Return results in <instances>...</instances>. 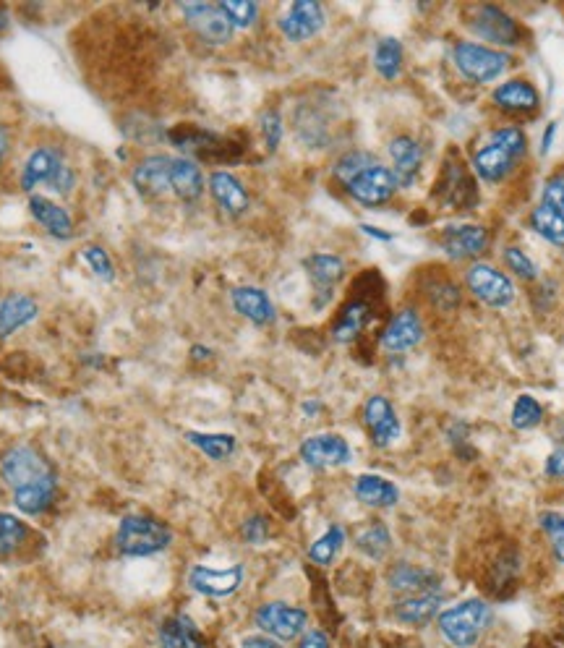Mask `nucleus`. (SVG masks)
<instances>
[{
  "instance_id": "bb28decb",
  "label": "nucleus",
  "mask_w": 564,
  "mask_h": 648,
  "mask_svg": "<svg viewBox=\"0 0 564 648\" xmlns=\"http://www.w3.org/2000/svg\"><path fill=\"white\" fill-rule=\"evenodd\" d=\"M29 210H32L34 220H37L50 236L61 238V241L74 238V220H71L68 212L63 210V207H58L55 202L45 199V196H32V199H29Z\"/></svg>"
},
{
  "instance_id": "6ab92c4d",
  "label": "nucleus",
  "mask_w": 564,
  "mask_h": 648,
  "mask_svg": "<svg viewBox=\"0 0 564 648\" xmlns=\"http://www.w3.org/2000/svg\"><path fill=\"white\" fill-rule=\"evenodd\" d=\"M390 157H392V176H395L397 186H413L421 173L423 165V149L413 136H395L390 142Z\"/></svg>"
},
{
  "instance_id": "c03bdc74",
  "label": "nucleus",
  "mask_w": 564,
  "mask_h": 648,
  "mask_svg": "<svg viewBox=\"0 0 564 648\" xmlns=\"http://www.w3.org/2000/svg\"><path fill=\"white\" fill-rule=\"evenodd\" d=\"M502 259H504V264H507V270L515 272V275L520 277V280H525V283H533V280L538 277L536 262H533V259L528 257L523 249H517V246H507L502 254Z\"/></svg>"
},
{
  "instance_id": "603ef678",
  "label": "nucleus",
  "mask_w": 564,
  "mask_h": 648,
  "mask_svg": "<svg viewBox=\"0 0 564 648\" xmlns=\"http://www.w3.org/2000/svg\"><path fill=\"white\" fill-rule=\"evenodd\" d=\"M544 471L551 479H564V450H557V453L549 455Z\"/></svg>"
},
{
  "instance_id": "9b49d317",
  "label": "nucleus",
  "mask_w": 564,
  "mask_h": 648,
  "mask_svg": "<svg viewBox=\"0 0 564 648\" xmlns=\"http://www.w3.org/2000/svg\"><path fill=\"white\" fill-rule=\"evenodd\" d=\"M186 21L194 27V32L207 40L209 45H225V42L233 40V24L225 14H222L220 6H212V3H183L181 6Z\"/></svg>"
},
{
  "instance_id": "3c124183",
  "label": "nucleus",
  "mask_w": 564,
  "mask_h": 648,
  "mask_svg": "<svg viewBox=\"0 0 564 648\" xmlns=\"http://www.w3.org/2000/svg\"><path fill=\"white\" fill-rule=\"evenodd\" d=\"M55 191H61V194H68V191L74 189V170L68 168V165H63L61 170H58V176L53 178V183H50Z\"/></svg>"
},
{
  "instance_id": "5701e85b",
  "label": "nucleus",
  "mask_w": 564,
  "mask_h": 648,
  "mask_svg": "<svg viewBox=\"0 0 564 648\" xmlns=\"http://www.w3.org/2000/svg\"><path fill=\"white\" fill-rule=\"evenodd\" d=\"M387 583H390L392 591H405V594H431V591H439V578L434 570L429 567H418L408 565V562H397L387 573Z\"/></svg>"
},
{
  "instance_id": "4be33fe9",
  "label": "nucleus",
  "mask_w": 564,
  "mask_h": 648,
  "mask_svg": "<svg viewBox=\"0 0 564 648\" xmlns=\"http://www.w3.org/2000/svg\"><path fill=\"white\" fill-rule=\"evenodd\" d=\"M170 160L173 157L165 155H152L144 157L131 173L134 189L141 196H160L165 191H170Z\"/></svg>"
},
{
  "instance_id": "7c9ffc66",
  "label": "nucleus",
  "mask_w": 564,
  "mask_h": 648,
  "mask_svg": "<svg viewBox=\"0 0 564 648\" xmlns=\"http://www.w3.org/2000/svg\"><path fill=\"white\" fill-rule=\"evenodd\" d=\"M371 319V304L366 298H353L343 311H340V317H337L335 327H332V338L337 343H350V340H356L358 335L363 332V327L369 324Z\"/></svg>"
},
{
  "instance_id": "de8ad7c7",
  "label": "nucleus",
  "mask_w": 564,
  "mask_h": 648,
  "mask_svg": "<svg viewBox=\"0 0 564 648\" xmlns=\"http://www.w3.org/2000/svg\"><path fill=\"white\" fill-rule=\"evenodd\" d=\"M259 123H262V136H264V144H267L269 152H275L277 147H280L282 142V118L277 110H264L262 118H259Z\"/></svg>"
},
{
  "instance_id": "423d86ee",
  "label": "nucleus",
  "mask_w": 564,
  "mask_h": 648,
  "mask_svg": "<svg viewBox=\"0 0 564 648\" xmlns=\"http://www.w3.org/2000/svg\"><path fill=\"white\" fill-rule=\"evenodd\" d=\"M452 61L457 71L473 84H491L512 66V58L504 50L478 45V42H457L452 48Z\"/></svg>"
},
{
  "instance_id": "20e7f679",
  "label": "nucleus",
  "mask_w": 564,
  "mask_h": 648,
  "mask_svg": "<svg viewBox=\"0 0 564 648\" xmlns=\"http://www.w3.org/2000/svg\"><path fill=\"white\" fill-rule=\"evenodd\" d=\"M491 617V609L486 601L468 599L460 601L457 607L447 609L439 615V630L452 646L470 648L476 646L481 633H484L486 622Z\"/></svg>"
},
{
  "instance_id": "f704fd0d",
  "label": "nucleus",
  "mask_w": 564,
  "mask_h": 648,
  "mask_svg": "<svg viewBox=\"0 0 564 648\" xmlns=\"http://www.w3.org/2000/svg\"><path fill=\"white\" fill-rule=\"evenodd\" d=\"M356 547L361 549L366 557H371V560H384L387 552L392 549V536L390 531H387V526L376 520V523L366 526L361 534L356 536Z\"/></svg>"
},
{
  "instance_id": "a18cd8bd",
  "label": "nucleus",
  "mask_w": 564,
  "mask_h": 648,
  "mask_svg": "<svg viewBox=\"0 0 564 648\" xmlns=\"http://www.w3.org/2000/svg\"><path fill=\"white\" fill-rule=\"evenodd\" d=\"M538 523H541L544 534L551 539V549H554L557 562L564 565V513H554V510L541 513L538 515Z\"/></svg>"
},
{
  "instance_id": "4c0bfd02",
  "label": "nucleus",
  "mask_w": 564,
  "mask_h": 648,
  "mask_svg": "<svg viewBox=\"0 0 564 648\" xmlns=\"http://www.w3.org/2000/svg\"><path fill=\"white\" fill-rule=\"evenodd\" d=\"M517 573H520V557H517V552L499 554L497 562L491 565L489 591L504 596V588H512V583L517 581Z\"/></svg>"
},
{
  "instance_id": "2eb2a0df",
  "label": "nucleus",
  "mask_w": 564,
  "mask_h": 648,
  "mask_svg": "<svg viewBox=\"0 0 564 648\" xmlns=\"http://www.w3.org/2000/svg\"><path fill=\"white\" fill-rule=\"evenodd\" d=\"M324 27V8L316 0H298L280 19L282 34L290 42H306Z\"/></svg>"
},
{
  "instance_id": "09e8293b",
  "label": "nucleus",
  "mask_w": 564,
  "mask_h": 648,
  "mask_svg": "<svg viewBox=\"0 0 564 648\" xmlns=\"http://www.w3.org/2000/svg\"><path fill=\"white\" fill-rule=\"evenodd\" d=\"M84 259H87V264L94 270V275L102 277V280H113V262H110L108 251L100 249V246H87L84 249Z\"/></svg>"
},
{
  "instance_id": "864d4df0",
  "label": "nucleus",
  "mask_w": 564,
  "mask_h": 648,
  "mask_svg": "<svg viewBox=\"0 0 564 648\" xmlns=\"http://www.w3.org/2000/svg\"><path fill=\"white\" fill-rule=\"evenodd\" d=\"M298 648H329V638L322 630H309V633L303 635V641Z\"/></svg>"
},
{
  "instance_id": "b1692460",
  "label": "nucleus",
  "mask_w": 564,
  "mask_h": 648,
  "mask_svg": "<svg viewBox=\"0 0 564 648\" xmlns=\"http://www.w3.org/2000/svg\"><path fill=\"white\" fill-rule=\"evenodd\" d=\"M230 301H233V309L238 311L241 317H246L249 322L259 324V327L275 322V317H277L275 304L269 301V296L262 291V288H254V285H241V288H235V291L230 293Z\"/></svg>"
},
{
  "instance_id": "49530a36",
  "label": "nucleus",
  "mask_w": 564,
  "mask_h": 648,
  "mask_svg": "<svg viewBox=\"0 0 564 648\" xmlns=\"http://www.w3.org/2000/svg\"><path fill=\"white\" fill-rule=\"evenodd\" d=\"M541 204L564 215V170L546 178L544 191H541Z\"/></svg>"
},
{
  "instance_id": "a878e982",
  "label": "nucleus",
  "mask_w": 564,
  "mask_h": 648,
  "mask_svg": "<svg viewBox=\"0 0 564 648\" xmlns=\"http://www.w3.org/2000/svg\"><path fill=\"white\" fill-rule=\"evenodd\" d=\"M170 191L183 202H194L204 191L202 168L188 157H173L170 160Z\"/></svg>"
},
{
  "instance_id": "6e6552de",
  "label": "nucleus",
  "mask_w": 564,
  "mask_h": 648,
  "mask_svg": "<svg viewBox=\"0 0 564 648\" xmlns=\"http://www.w3.org/2000/svg\"><path fill=\"white\" fill-rule=\"evenodd\" d=\"M468 27L473 29L476 37L497 45V48H517L523 42V29H520L515 16L507 14L504 8L491 6V3L473 8Z\"/></svg>"
},
{
  "instance_id": "c85d7f7f",
  "label": "nucleus",
  "mask_w": 564,
  "mask_h": 648,
  "mask_svg": "<svg viewBox=\"0 0 564 648\" xmlns=\"http://www.w3.org/2000/svg\"><path fill=\"white\" fill-rule=\"evenodd\" d=\"M160 646L162 648H209L204 635L194 625V620L186 615H175L162 622L160 628Z\"/></svg>"
},
{
  "instance_id": "c9c22d12",
  "label": "nucleus",
  "mask_w": 564,
  "mask_h": 648,
  "mask_svg": "<svg viewBox=\"0 0 564 648\" xmlns=\"http://www.w3.org/2000/svg\"><path fill=\"white\" fill-rule=\"evenodd\" d=\"M186 439L196 450H202L207 458L212 460H228L235 453V437L233 434H202L188 432Z\"/></svg>"
},
{
  "instance_id": "cd10ccee",
  "label": "nucleus",
  "mask_w": 564,
  "mask_h": 648,
  "mask_svg": "<svg viewBox=\"0 0 564 648\" xmlns=\"http://www.w3.org/2000/svg\"><path fill=\"white\" fill-rule=\"evenodd\" d=\"M37 317V301L24 293H11L0 301V338L14 335Z\"/></svg>"
},
{
  "instance_id": "a19ab883",
  "label": "nucleus",
  "mask_w": 564,
  "mask_h": 648,
  "mask_svg": "<svg viewBox=\"0 0 564 648\" xmlns=\"http://www.w3.org/2000/svg\"><path fill=\"white\" fill-rule=\"evenodd\" d=\"M426 298H429L431 306L437 311H455L457 306L463 304V293H460V288H457L452 280H447V277H442L437 283H431L429 288H426Z\"/></svg>"
},
{
  "instance_id": "ea45409f",
  "label": "nucleus",
  "mask_w": 564,
  "mask_h": 648,
  "mask_svg": "<svg viewBox=\"0 0 564 648\" xmlns=\"http://www.w3.org/2000/svg\"><path fill=\"white\" fill-rule=\"evenodd\" d=\"M29 528L16 515L0 513V554H11L27 541Z\"/></svg>"
},
{
  "instance_id": "4468645a",
  "label": "nucleus",
  "mask_w": 564,
  "mask_h": 648,
  "mask_svg": "<svg viewBox=\"0 0 564 648\" xmlns=\"http://www.w3.org/2000/svg\"><path fill=\"white\" fill-rule=\"evenodd\" d=\"M188 583L194 588L196 594L212 596V599H222V596L235 594L243 583V565L225 567V570H217V567H204L196 565L188 575Z\"/></svg>"
},
{
  "instance_id": "58836bf2",
  "label": "nucleus",
  "mask_w": 564,
  "mask_h": 648,
  "mask_svg": "<svg viewBox=\"0 0 564 648\" xmlns=\"http://www.w3.org/2000/svg\"><path fill=\"white\" fill-rule=\"evenodd\" d=\"M541 421H544V405L538 403L533 395H520L512 405L510 424L517 432H528V429H536Z\"/></svg>"
},
{
  "instance_id": "8fccbe9b",
  "label": "nucleus",
  "mask_w": 564,
  "mask_h": 648,
  "mask_svg": "<svg viewBox=\"0 0 564 648\" xmlns=\"http://www.w3.org/2000/svg\"><path fill=\"white\" fill-rule=\"evenodd\" d=\"M243 539L249 544H264L269 539V520L262 515H254L243 523Z\"/></svg>"
},
{
  "instance_id": "79ce46f5",
  "label": "nucleus",
  "mask_w": 564,
  "mask_h": 648,
  "mask_svg": "<svg viewBox=\"0 0 564 648\" xmlns=\"http://www.w3.org/2000/svg\"><path fill=\"white\" fill-rule=\"evenodd\" d=\"M371 165H376V157L371 155V152H361V149H356V152H348V155H343L335 162V176L348 186L353 178L361 176L363 170H369Z\"/></svg>"
},
{
  "instance_id": "72a5a7b5",
  "label": "nucleus",
  "mask_w": 564,
  "mask_h": 648,
  "mask_svg": "<svg viewBox=\"0 0 564 648\" xmlns=\"http://www.w3.org/2000/svg\"><path fill=\"white\" fill-rule=\"evenodd\" d=\"M531 228L538 236L549 241L551 246H564V215L557 210H551L546 204H538L531 212Z\"/></svg>"
},
{
  "instance_id": "052dcab7",
  "label": "nucleus",
  "mask_w": 564,
  "mask_h": 648,
  "mask_svg": "<svg viewBox=\"0 0 564 648\" xmlns=\"http://www.w3.org/2000/svg\"><path fill=\"white\" fill-rule=\"evenodd\" d=\"M6 27V11H3V8H0V29Z\"/></svg>"
},
{
  "instance_id": "2f4dec72",
  "label": "nucleus",
  "mask_w": 564,
  "mask_h": 648,
  "mask_svg": "<svg viewBox=\"0 0 564 648\" xmlns=\"http://www.w3.org/2000/svg\"><path fill=\"white\" fill-rule=\"evenodd\" d=\"M442 607V594L431 591V594H413L408 599L397 601L395 604V617L405 625H426L431 617L437 615Z\"/></svg>"
},
{
  "instance_id": "6e6d98bb",
  "label": "nucleus",
  "mask_w": 564,
  "mask_h": 648,
  "mask_svg": "<svg viewBox=\"0 0 564 648\" xmlns=\"http://www.w3.org/2000/svg\"><path fill=\"white\" fill-rule=\"evenodd\" d=\"M554 136H557V123H549L544 131V136H541V155H549L551 144H554Z\"/></svg>"
},
{
  "instance_id": "a211bd4d",
  "label": "nucleus",
  "mask_w": 564,
  "mask_h": 648,
  "mask_svg": "<svg viewBox=\"0 0 564 648\" xmlns=\"http://www.w3.org/2000/svg\"><path fill=\"white\" fill-rule=\"evenodd\" d=\"M423 340V322L416 309L397 311L382 332V348L390 353H405Z\"/></svg>"
},
{
  "instance_id": "37998d69",
  "label": "nucleus",
  "mask_w": 564,
  "mask_h": 648,
  "mask_svg": "<svg viewBox=\"0 0 564 648\" xmlns=\"http://www.w3.org/2000/svg\"><path fill=\"white\" fill-rule=\"evenodd\" d=\"M222 14L228 16L230 24L235 27H251L256 21V16H259V6L256 3H251V0H222L220 3Z\"/></svg>"
},
{
  "instance_id": "9d476101",
  "label": "nucleus",
  "mask_w": 564,
  "mask_h": 648,
  "mask_svg": "<svg viewBox=\"0 0 564 648\" xmlns=\"http://www.w3.org/2000/svg\"><path fill=\"white\" fill-rule=\"evenodd\" d=\"M400 189L392 176L390 168L384 165H371L369 170H363L361 176H356L348 183V194L356 199L363 207H379V204H387L395 196V191Z\"/></svg>"
},
{
  "instance_id": "13d9d810",
  "label": "nucleus",
  "mask_w": 564,
  "mask_h": 648,
  "mask_svg": "<svg viewBox=\"0 0 564 648\" xmlns=\"http://www.w3.org/2000/svg\"><path fill=\"white\" fill-rule=\"evenodd\" d=\"M8 131L3 129V126H0V160H3V157H6V152H8Z\"/></svg>"
},
{
  "instance_id": "e433bc0d",
  "label": "nucleus",
  "mask_w": 564,
  "mask_h": 648,
  "mask_svg": "<svg viewBox=\"0 0 564 648\" xmlns=\"http://www.w3.org/2000/svg\"><path fill=\"white\" fill-rule=\"evenodd\" d=\"M345 544V531L340 526H329L327 531H324L319 539L311 544L309 549V560L314 562V565L319 567H327L332 565V560H335L337 554H340V549H343Z\"/></svg>"
},
{
  "instance_id": "5fc2aeb1",
  "label": "nucleus",
  "mask_w": 564,
  "mask_h": 648,
  "mask_svg": "<svg viewBox=\"0 0 564 648\" xmlns=\"http://www.w3.org/2000/svg\"><path fill=\"white\" fill-rule=\"evenodd\" d=\"M243 648H280V643L264 638V635H249V638H243Z\"/></svg>"
},
{
  "instance_id": "dca6fc26",
  "label": "nucleus",
  "mask_w": 564,
  "mask_h": 648,
  "mask_svg": "<svg viewBox=\"0 0 564 648\" xmlns=\"http://www.w3.org/2000/svg\"><path fill=\"white\" fill-rule=\"evenodd\" d=\"M363 421L371 432V442L376 447H390L400 437V419L395 408L384 395H374L363 405Z\"/></svg>"
},
{
  "instance_id": "bf43d9fd",
  "label": "nucleus",
  "mask_w": 564,
  "mask_h": 648,
  "mask_svg": "<svg viewBox=\"0 0 564 648\" xmlns=\"http://www.w3.org/2000/svg\"><path fill=\"white\" fill-rule=\"evenodd\" d=\"M209 351L207 348H194V358H207Z\"/></svg>"
},
{
  "instance_id": "ddd939ff",
  "label": "nucleus",
  "mask_w": 564,
  "mask_h": 648,
  "mask_svg": "<svg viewBox=\"0 0 564 648\" xmlns=\"http://www.w3.org/2000/svg\"><path fill=\"white\" fill-rule=\"evenodd\" d=\"M301 458L311 468H335L350 463L353 453L340 434H314V437L303 439Z\"/></svg>"
},
{
  "instance_id": "473e14b6",
  "label": "nucleus",
  "mask_w": 564,
  "mask_h": 648,
  "mask_svg": "<svg viewBox=\"0 0 564 648\" xmlns=\"http://www.w3.org/2000/svg\"><path fill=\"white\" fill-rule=\"evenodd\" d=\"M374 68L382 79H397L403 71V42L395 40V37H384V40L376 42Z\"/></svg>"
},
{
  "instance_id": "f8f14e48",
  "label": "nucleus",
  "mask_w": 564,
  "mask_h": 648,
  "mask_svg": "<svg viewBox=\"0 0 564 648\" xmlns=\"http://www.w3.org/2000/svg\"><path fill=\"white\" fill-rule=\"evenodd\" d=\"M489 230L484 225H447L442 228L439 246L450 259H476L489 249Z\"/></svg>"
},
{
  "instance_id": "aec40b11",
  "label": "nucleus",
  "mask_w": 564,
  "mask_h": 648,
  "mask_svg": "<svg viewBox=\"0 0 564 648\" xmlns=\"http://www.w3.org/2000/svg\"><path fill=\"white\" fill-rule=\"evenodd\" d=\"M209 194L217 202V207L228 215L238 217L249 210V191L228 170H217L209 176Z\"/></svg>"
},
{
  "instance_id": "393cba45",
  "label": "nucleus",
  "mask_w": 564,
  "mask_h": 648,
  "mask_svg": "<svg viewBox=\"0 0 564 648\" xmlns=\"http://www.w3.org/2000/svg\"><path fill=\"white\" fill-rule=\"evenodd\" d=\"M61 152L55 147H40L34 149L29 155L27 165H24V173H21V189L32 191L37 189L40 183H53V178L58 176V170L63 168Z\"/></svg>"
},
{
  "instance_id": "1a4fd4ad",
  "label": "nucleus",
  "mask_w": 564,
  "mask_h": 648,
  "mask_svg": "<svg viewBox=\"0 0 564 648\" xmlns=\"http://www.w3.org/2000/svg\"><path fill=\"white\" fill-rule=\"evenodd\" d=\"M306 622H309L306 609L290 607V604H282V601H269V604L259 607V612H256V625L264 633L280 638V641L298 638L306 630Z\"/></svg>"
},
{
  "instance_id": "f03ea898",
  "label": "nucleus",
  "mask_w": 564,
  "mask_h": 648,
  "mask_svg": "<svg viewBox=\"0 0 564 648\" xmlns=\"http://www.w3.org/2000/svg\"><path fill=\"white\" fill-rule=\"evenodd\" d=\"M528 152V136L520 126H497L489 142L473 152L470 168L484 183H502L515 173L517 162Z\"/></svg>"
},
{
  "instance_id": "f3484780",
  "label": "nucleus",
  "mask_w": 564,
  "mask_h": 648,
  "mask_svg": "<svg viewBox=\"0 0 564 648\" xmlns=\"http://www.w3.org/2000/svg\"><path fill=\"white\" fill-rule=\"evenodd\" d=\"M491 102L512 115H533L541 108V95L528 79H507L491 92Z\"/></svg>"
},
{
  "instance_id": "0eeeda50",
  "label": "nucleus",
  "mask_w": 564,
  "mask_h": 648,
  "mask_svg": "<svg viewBox=\"0 0 564 648\" xmlns=\"http://www.w3.org/2000/svg\"><path fill=\"white\" fill-rule=\"evenodd\" d=\"M465 285L489 309H507V306H512L517 293L510 277L486 262L470 264L468 270H465Z\"/></svg>"
},
{
  "instance_id": "c756f323",
  "label": "nucleus",
  "mask_w": 564,
  "mask_h": 648,
  "mask_svg": "<svg viewBox=\"0 0 564 648\" xmlns=\"http://www.w3.org/2000/svg\"><path fill=\"white\" fill-rule=\"evenodd\" d=\"M358 500L369 507H395L400 500V492L390 479L384 476H374V473H363L358 476L356 486H353Z\"/></svg>"
},
{
  "instance_id": "7ed1b4c3",
  "label": "nucleus",
  "mask_w": 564,
  "mask_h": 648,
  "mask_svg": "<svg viewBox=\"0 0 564 648\" xmlns=\"http://www.w3.org/2000/svg\"><path fill=\"white\" fill-rule=\"evenodd\" d=\"M170 541H173L170 528L149 515H126L115 534L118 552L126 557H149L168 549Z\"/></svg>"
},
{
  "instance_id": "39448f33",
  "label": "nucleus",
  "mask_w": 564,
  "mask_h": 648,
  "mask_svg": "<svg viewBox=\"0 0 564 648\" xmlns=\"http://www.w3.org/2000/svg\"><path fill=\"white\" fill-rule=\"evenodd\" d=\"M434 199L452 212L473 210L478 204L476 181L470 176L468 165L457 157V152H450L447 160H444L442 170H439Z\"/></svg>"
},
{
  "instance_id": "412c9836",
  "label": "nucleus",
  "mask_w": 564,
  "mask_h": 648,
  "mask_svg": "<svg viewBox=\"0 0 564 648\" xmlns=\"http://www.w3.org/2000/svg\"><path fill=\"white\" fill-rule=\"evenodd\" d=\"M303 267L309 272L314 291L322 296V301L316 306H324V301L332 298L335 285L345 277V262L337 257V254H311V257L303 262Z\"/></svg>"
},
{
  "instance_id": "f257e3e1",
  "label": "nucleus",
  "mask_w": 564,
  "mask_h": 648,
  "mask_svg": "<svg viewBox=\"0 0 564 648\" xmlns=\"http://www.w3.org/2000/svg\"><path fill=\"white\" fill-rule=\"evenodd\" d=\"M0 473L14 492L21 513L42 515L53 507L58 492V476L37 450L27 445L11 447L0 460Z\"/></svg>"
},
{
  "instance_id": "4d7b16f0",
  "label": "nucleus",
  "mask_w": 564,
  "mask_h": 648,
  "mask_svg": "<svg viewBox=\"0 0 564 648\" xmlns=\"http://www.w3.org/2000/svg\"><path fill=\"white\" fill-rule=\"evenodd\" d=\"M361 230L366 233V236L379 238V241H392V233H384L382 228H374V225H361Z\"/></svg>"
}]
</instances>
